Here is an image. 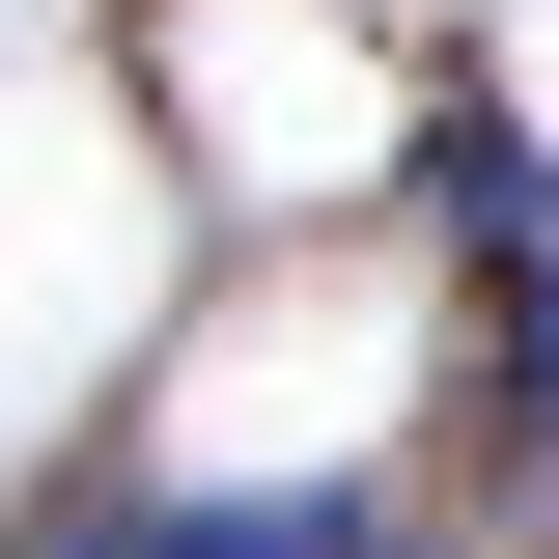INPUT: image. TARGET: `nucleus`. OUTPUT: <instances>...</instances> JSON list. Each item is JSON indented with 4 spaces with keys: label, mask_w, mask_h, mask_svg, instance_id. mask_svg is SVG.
Instances as JSON below:
<instances>
[{
    "label": "nucleus",
    "mask_w": 559,
    "mask_h": 559,
    "mask_svg": "<svg viewBox=\"0 0 559 559\" xmlns=\"http://www.w3.org/2000/svg\"><path fill=\"white\" fill-rule=\"evenodd\" d=\"M84 559H392L364 503H140V532H84Z\"/></svg>",
    "instance_id": "nucleus-1"
},
{
    "label": "nucleus",
    "mask_w": 559,
    "mask_h": 559,
    "mask_svg": "<svg viewBox=\"0 0 559 559\" xmlns=\"http://www.w3.org/2000/svg\"><path fill=\"white\" fill-rule=\"evenodd\" d=\"M503 419H532V448H559V197L503 224Z\"/></svg>",
    "instance_id": "nucleus-2"
}]
</instances>
